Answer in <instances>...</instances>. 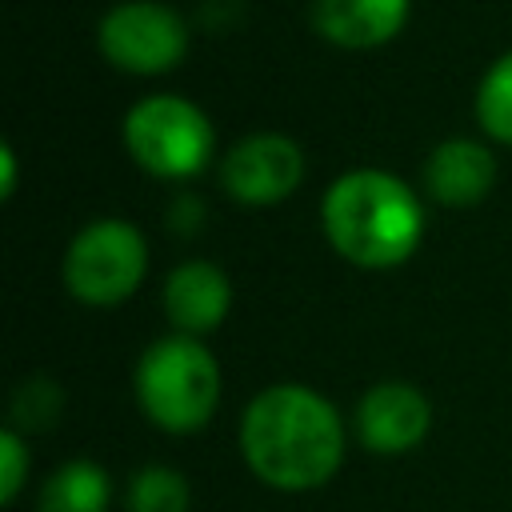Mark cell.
Wrapping results in <instances>:
<instances>
[{
  "mask_svg": "<svg viewBox=\"0 0 512 512\" xmlns=\"http://www.w3.org/2000/svg\"><path fill=\"white\" fill-rule=\"evenodd\" d=\"M148 272V240L136 224L104 216L84 224L64 248V288L88 308L124 304Z\"/></svg>",
  "mask_w": 512,
  "mask_h": 512,
  "instance_id": "obj_5",
  "label": "cell"
},
{
  "mask_svg": "<svg viewBox=\"0 0 512 512\" xmlns=\"http://www.w3.org/2000/svg\"><path fill=\"white\" fill-rule=\"evenodd\" d=\"M124 148L156 180H188L208 168L216 152L212 120L200 104L176 92H152L136 100L120 124Z\"/></svg>",
  "mask_w": 512,
  "mask_h": 512,
  "instance_id": "obj_4",
  "label": "cell"
},
{
  "mask_svg": "<svg viewBox=\"0 0 512 512\" xmlns=\"http://www.w3.org/2000/svg\"><path fill=\"white\" fill-rule=\"evenodd\" d=\"M124 508L128 512H188L192 508V488H188V480L176 468L144 464L128 480Z\"/></svg>",
  "mask_w": 512,
  "mask_h": 512,
  "instance_id": "obj_13",
  "label": "cell"
},
{
  "mask_svg": "<svg viewBox=\"0 0 512 512\" xmlns=\"http://www.w3.org/2000/svg\"><path fill=\"white\" fill-rule=\"evenodd\" d=\"M28 464H32V452H28L24 436L16 428H4L0 432V504H16V496L28 480Z\"/></svg>",
  "mask_w": 512,
  "mask_h": 512,
  "instance_id": "obj_16",
  "label": "cell"
},
{
  "mask_svg": "<svg viewBox=\"0 0 512 512\" xmlns=\"http://www.w3.org/2000/svg\"><path fill=\"white\" fill-rule=\"evenodd\" d=\"M232 308V284L212 260H184L164 280V312L176 332L204 336L224 324Z\"/></svg>",
  "mask_w": 512,
  "mask_h": 512,
  "instance_id": "obj_10",
  "label": "cell"
},
{
  "mask_svg": "<svg viewBox=\"0 0 512 512\" xmlns=\"http://www.w3.org/2000/svg\"><path fill=\"white\" fill-rule=\"evenodd\" d=\"M320 228L336 256L384 272L404 264L424 236V204L412 184L388 168H348L320 200Z\"/></svg>",
  "mask_w": 512,
  "mask_h": 512,
  "instance_id": "obj_2",
  "label": "cell"
},
{
  "mask_svg": "<svg viewBox=\"0 0 512 512\" xmlns=\"http://www.w3.org/2000/svg\"><path fill=\"white\" fill-rule=\"evenodd\" d=\"M140 412L172 436L200 432L220 408V364L200 336H160L152 340L132 372Z\"/></svg>",
  "mask_w": 512,
  "mask_h": 512,
  "instance_id": "obj_3",
  "label": "cell"
},
{
  "mask_svg": "<svg viewBox=\"0 0 512 512\" xmlns=\"http://www.w3.org/2000/svg\"><path fill=\"white\" fill-rule=\"evenodd\" d=\"M432 428V404L416 384L384 380L372 384L356 404V436L368 452L396 456L416 448Z\"/></svg>",
  "mask_w": 512,
  "mask_h": 512,
  "instance_id": "obj_8",
  "label": "cell"
},
{
  "mask_svg": "<svg viewBox=\"0 0 512 512\" xmlns=\"http://www.w3.org/2000/svg\"><path fill=\"white\" fill-rule=\"evenodd\" d=\"M96 44L112 68L160 76L188 56V20L160 0H120L100 16Z\"/></svg>",
  "mask_w": 512,
  "mask_h": 512,
  "instance_id": "obj_6",
  "label": "cell"
},
{
  "mask_svg": "<svg viewBox=\"0 0 512 512\" xmlns=\"http://www.w3.org/2000/svg\"><path fill=\"white\" fill-rule=\"evenodd\" d=\"M476 124L488 140L512 148V52L492 60L476 88Z\"/></svg>",
  "mask_w": 512,
  "mask_h": 512,
  "instance_id": "obj_14",
  "label": "cell"
},
{
  "mask_svg": "<svg viewBox=\"0 0 512 512\" xmlns=\"http://www.w3.org/2000/svg\"><path fill=\"white\" fill-rule=\"evenodd\" d=\"M496 184V156L472 136L440 140L424 160V188L444 208H472Z\"/></svg>",
  "mask_w": 512,
  "mask_h": 512,
  "instance_id": "obj_9",
  "label": "cell"
},
{
  "mask_svg": "<svg viewBox=\"0 0 512 512\" xmlns=\"http://www.w3.org/2000/svg\"><path fill=\"white\" fill-rule=\"evenodd\" d=\"M60 408H64V392H60L52 380H44V376L24 380L20 392H16V404H12L16 420H20L28 432H44V428H52L56 416H60Z\"/></svg>",
  "mask_w": 512,
  "mask_h": 512,
  "instance_id": "obj_15",
  "label": "cell"
},
{
  "mask_svg": "<svg viewBox=\"0 0 512 512\" xmlns=\"http://www.w3.org/2000/svg\"><path fill=\"white\" fill-rule=\"evenodd\" d=\"M412 0H312L308 16L312 28L348 52L384 48L408 24Z\"/></svg>",
  "mask_w": 512,
  "mask_h": 512,
  "instance_id": "obj_11",
  "label": "cell"
},
{
  "mask_svg": "<svg viewBox=\"0 0 512 512\" xmlns=\"http://www.w3.org/2000/svg\"><path fill=\"white\" fill-rule=\"evenodd\" d=\"M112 480L96 460H68L40 484V512H108Z\"/></svg>",
  "mask_w": 512,
  "mask_h": 512,
  "instance_id": "obj_12",
  "label": "cell"
},
{
  "mask_svg": "<svg viewBox=\"0 0 512 512\" xmlns=\"http://www.w3.org/2000/svg\"><path fill=\"white\" fill-rule=\"evenodd\" d=\"M220 188L244 208H272L304 180V152L284 132H248L220 160Z\"/></svg>",
  "mask_w": 512,
  "mask_h": 512,
  "instance_id": "obj_7",
  "label": "cell"
},
{
  "mask_svg": "<svg viewBox=\"0 0 512 512\" xmlns=\"http://www.w3.org/2000/svg\"><path fill=\"white\" fill-rule=\"evenodd\" d=\"M344 420L308 384H268L240 412V456L276 492H308L336 476L344 460Z\"/></svg>",
  "mask_w": 512,
  "mask_h": 512,
  "instance_id": "obj_1",
  "label": "cell"
},
{
  "mask_svg": "<svg viewBox=\"0 0 512 512\" xmlns=\"http://www.w3.org/2000/svg\"><path fill=\"white\" fill-rule=\"evenodd\" d=\"M16 180H20V168H16V148H12V144H0V196H4V200H12Z\"/></svg>",
  "mask_w": 512,
  "mask_h": 512,
  "instance_id": "obj_17",
  "label": "cell"
}]
</instances>
